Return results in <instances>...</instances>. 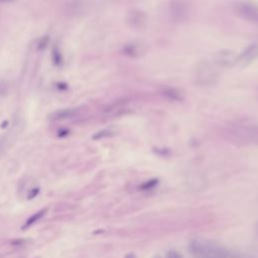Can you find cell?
<instances>
[{"label": "cell", "mask_w": 258, "mask_h": 258, "mask_svg": "<svg viewBox=\"0 0 258 258\" xmlns=\"http://www.w3.org/2000/svg\"><path fill=\"white\" fill-rule=\"evenodd\" d=\"M188 250L196 258H235L226 249L211 241L192 240L188 244Z\"/></svg>", "instance_id": "6da1fadb"}, {"label": "cell", "mask_w": 258, "mask_h": 258, "mask_svg": "<svg viewBox=\"0 0 258 258\" xmlns=\"http://www.w3.org/2000/svg\"><path fill=\"white\" fill-rule=\"evenodd\" d=\"M219 80L217 67L213 62L207 60L200 61L195 70V81L199 86L210 87L214 86Z\"/></svg>", "instance_id": "7a4b0ae2"}, {"label": "cell", "mask_w": 258, "mask_h": 258, "mask_svg": "<svg viewBox=\"0 0 258 258\" xmlns=\"http://www.w3.org/2000/svg\"><path fill=\"white\" fill-rule=\"evenodd\" d=\"M230 134L240 141H255L257 139V126L251 121L241 120L229 127Z\"/></svg>", "instance_id": "3957f363"}, {"label": "cell", "mask_w": 258, "mask_h": 258, "mask_svg": "<svg viewBox=\"0 0 258 258\" xmlns=\"http://www.w3.org/2000/svg\"><path fill=\"white\" fill-rule=\"evenodd\" d=\"M234 12L240 18L250 22H257L258 10L254 3L248 1H240L234 4Z\"/></svg>", "instance_id": "277c9868"}, {"label": "cell", "mask_w": 258, "mask_h": 258, "mask_svg": "<svg viewBox=\"0 0 258 258\" xmlns=\"http://www.w3.org/2000/svg\"><path fill=\"white\" fill-rule=\"evenodd\" d=\"M238 60V55L234 50L221 49L217 51L213 58V63L217 68H231Z\"/></svg>", "instance_id": "5b68a950"}, {"label": "cell", "mask_w": 258, "mask_h": 258, "mask_svg": "<svg viewBox=\"0 0 258 258\" xmlns=\"http://www.w3.org/2000/svg\"><path fill=\"white\" fill-rule=\"evenodd\" d=\"M125 21L134 29H142L147 23V15L144 11L138 8H132L127 11Z\"/></svg>", "instance_id": "8992f818"}, {"label": "cell", "mask_w": 258, "mask_h": 258, "mask_svg": "<svg viewBox=\"0 0 258 258\" xmlns=\"http://www.w3.org/2000/svg\"><path fill=\"white\" fill-rule=\"evenodd\" d=\"M168 10L170 17L175 21H182L187 18L188 7L183 0H171Z\"/></svg>", "instance_id": "52a82bcc"}, {"label": "cell", "mask_w": 258, "mask_h": 258, "mask_svg": "<svg viewBox=\"0 0 258 258\" xmlns=\"http://www.w3.org/2000/svg\"><path fill=\"white\" fill-rule=\"evenodd\" d=\"M148 49H149V46L146 42L138 40V41H132L127 43L123 48V52L129 57L139 58L145 55Z\"/></svg>", "instance_id": "ba28073f"}, {"label": "cell", "mask_w": 258, "mask_h": 258, "mask_svg": "<svg viewBox=\"0 0 258 258\" xmlns=\"http://www.w3.org/2000/svg\"><path fill=\"white\" fill-rule=\"evenodd\" d=\"M257 51H258V49H257L256 43L249 45L240 55H238L237 62H239L241 66H247V64L251 63L256 58Z\"/></svg>", "instance_id": "9c48e42d"}, {"label": "cell", "mask_w": 258, "mask_h": 258, "mask_svg": "<svg viewBox=\"0 0 258 258\" xmlns=\"http://www.w3.org/2000/svg\"><path fill=\"white\" fill-rule=\"evenodd\" d=\"M77 112H78V109H61V110L52 112L48 116V118L50 120H63V119L72 118L77 114Z\"/></svg>", "instance_id": "30bf717a"}, {"label": "cell", "mask_w": 258, "mask_h": 258, "mask_svg": "<svg viewBox=\"0 0 258 258\" xmlns=\"http://www.w3.org/2000/svg\"><path fill=\"white\" fill-rule=\"evenodd\" d=\"M46 212H47V209H41V210L37 211L36 213H34L33 215H31V216L26 220V222L24 223L22 229H27V228L31 227L32 225H34V224H35L36 222H38L41 218L44 217V215L46 214Z\"/></svg>", "instance_id": "8fae6325"}, {"label": "cell", "mask_w": 258, "mask_h": 258, "mask_svg": "<svg viewBox=\"0 0 258 258\" xmlns=\"http://www.w3.org/2000/svg\"><path fill=\"white\" fill-rule=\"evenodd\" d=\"M125 109V102L124 101H117L114 104H111L109 107L106 108V114L107 115H117L119 114L122 110Z\"/></svg>", "instance_id": "7c38bea8"}, {"label": "cell", "mask_w": 258, "mask_h": 258, "mask_svg": "<svg viewBox=\"0 0 258 258\" xmlns=\"http://www.w3.org/2000/svg\"><path fill=\"white\" fill-rule=\"evenodd\" d=\"M163 94L167 97L170 98L171 100H180L181 97H179V94L177 90H173V89H167L163 92Z\"/></svg>", "instance_id": "4fadbf2b"}, {"label": "cell", "mask_w": 258, "mask_h": 258, "mask_svg": "<svg viewBox=\"0 0 258 258\" xmlns=\"http://www.w3.org/2000/svg\"><path fill=\"white\" fill-rule=\"evenodd\" d=\"M157 183H158V180H157V179H149L148 181H146L145 183H143V184L140 186V188H141V189H149V188L154 187Z\"/></svg>", "instance_id": "5bb4252c"}, {"label": "cell", "mask_w": 258, "mask_h": 258, "mask_svg": "<svg viewBox=\"0 0 258 258\" xmlns=\"http://www.w3.org/2000/svg\"><path fill=\"white\" fill-rule=\"evenodd\" d=\"M165 258H182V256L180 255V253L174 251V250H169L166 255Z\"/></svg>", "instance_id": "9a60e30c"}, {"label": "cell", "mask_w": 258, "mask_h": 258, "mask_svg": "<svg viewBox=\"0 0 258 258\" xmlns=\"http://www.w3.org/2000/svg\"><path fill=\"white\" fill-rule=\"evenodd\" d=\"M38 192H39V188H38V187L32 188V189L29 191L28 196H27V200H32V199H34V198L38 195Z\"/></svg>", "instance_id": "2e32d148"}, {"label": "cell", "mask_w": 258, "mask_h": 258, "mask_svg": "<svg viewBox=\"0 0 258 258\" xmlns=\"http://www.w3.org/2000/svg\"><path fill=\"white\" fill-rule=\"evenodd\" d=\"M110 131H108V130H103V131H101V132H99V133H97L95 136H94V138H101V137H104V136H107V135H110Z\"/></svg>", "instance_id": "e0dca14e"}, {"label": "cell", "mask_w": 258, "mask_h": 258, "mask_svg": "<svg viewBox=\"0 0 258 258\" xmlns=\"http://www.w3.org/2000/svg\"><path fill=\"white\" fill-rule=\"evenodd\" d=\"M124 258H135V256H134V254H132V253H129V254H127Z\"/></svg>", "instance_id": "ac0fdd59"}, {"label": "cell", "mask_w": 258, "mask_h": 258, "mask_svg": "<svg viewBox=\"0 0 258 258\" xmlns=\"http://www.w3.org/2000/svg\"><path fill=\"white\" fill-rule=\"evenodd\" d=\"M13 0H0V3H10Z\"/></svg>", "instance_id": "d6986e66"}, {"label": "cell", "mask_w": 258, "mask_h": 258, "mask_svg": "<svg viewBox=\"0 0 258 258\" xmlns=\"http://www.w3.org/2000/svg\"><path fill=\"white\" fill-rule=\"evenodd\" d=\"M152 258H163L161 255H158V254H156V255H154V256H152Z\"/></svg>", "instance_id": "ffe728a7"}]
</instances>
